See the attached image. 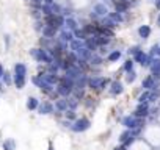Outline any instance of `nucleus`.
Wrapping results in <instances>:
<instances>
[{
  "label": "nucleus",
  "instance_id": "f257e3e1",
  "mask_svg": "<svg viewBox=\"0 0 160 150\" xmlns=\"http://www.w3.org/2000/svg\"><path fill=\"white\" fill-rule=\"evenodd\" d=\"M14 83L17 86V89H22L25 85V74H27V67L24 64H16L14 66Z\"/></svg>",
  "mask_w": 160,
  "mask_h": 150
},
{
  "label": "nucleus",
  "instance_id": "1a4fd4ad",
  "mask_svg": "<svg viewBox=\"0 0 160 150\" xmlns=\"http://www.w3.org/2000/svg\"><path fill=\"white\" fill-rule=\"evenodd\" d=\"M107 13H108V8L105 6V3H97V5H94V14L107 16Z\"/></svg>",
  "mask_w": 160,
  "mask_h": 150
},
{
  "label": "nucleus",
  "instance_id": "20e7f679",
  "mask_svg": "<svg viewBox=\"0 0 160 150\" xmlns=\"http://www.w3.org/2000/svg\"><path fill=\"white\" fill-rule=\"evenodd\" d=\"M31 55H33L38 61H44V63H52V56H49V53L44 49H35L31 50Z\"/></svg>",
  "mask_w": 160,
  "mask_h": 150
},
{
  "label": "nucleus",
  "instance_id": "dca6fc26",
  "mask_svg": "<svg viewBox=\"0 0 160 150\" xmlns=\"http://www.w3.org/2000/svg\"><path fill=\"white\" fill-rule=\"evenodd\" d=\"M138 35H140L143 39L149 38V35H151V28H149L148 25H141L140 28H138Z\"/></svg>",
  "mask_w": 160,
  "mask_h": 150
},
{
  "label": "nucleus",
  "instance_id": "4c0bfd02",
  "mask_svg": "<svg viewBox=\"0 0 160 150\" xmlns=\"http://www.w3.org/2000/svg\"><path fill=\"white\" fill-rule=\"evenodd\" d=\"M137 52H140V49H138V47H132V49H129V53H134V55H135Z\"/></svg>",
  "mask_w": 160,
  "mask_h": 150
},
{
  "label": "nucleus",
  "instance_id": "bb28decb",
  "mask_svg": "<svg viewBox=\"0 0 160 150\" xmlns=\"http://www.w3.org/2000/svg\"><path fill=\"white\" fill-rule=\"evenodd\" d=\"M108 17H110V19H113L118 24V22H121L122 20V17H121V14L119 13H110V14H108Z\"/></svg>",
  "mask_w": 160,
  "mask_h": 150
},
{
  "label": "nucleus",
  "instance_id": "6ab92c4d",
  "mask_svg": "<svg viewBox=\"0 0 160 150\" xmlns=\"http://www.w3.org/2000/svg\"><path fill=\"white\" fill-rule=\"evenodd\" d=\"M65 25H66V28L68 30H77V22L74 19H71V17H68V19L65 20Z\"/></svg>",
  "mask_w": 160,
  "mask_h": 150
},
{
  "label": "nucleus",
  "instance_id": "9d476101",
  "mask_svg": "<svg viewBox=\"0 0 160 150\" xmlns=\"http://www.w3.org/2000/svg\"><path fill=\"white\" fill-rule=\"evenodd\" d=\"M148 114V103H140L138 108L135 111V116L137 117H141V116H146Z\"/></svg>",
  "mask_w": 160,
  "mask_h": 150
},
{
  "label": "nucleus",
  "instance_id": "a19ab883",
  "mask_svg": "<svg viewBox=\"0 0 160 150\" xmlns=\"http://www.w3.org/2000/svg\"><path fill=\"white\" fill-rule=\"evenodd\" d=\"M3 75V69H2V64H0V77Z\"/></svg>",
  "mask_w": 160,
  "mask_h": 150
},
{
  "label": "nucleus",
  "instance_id": "7c9ffc66",
  "mask_svg": "<svg viewBox=\"0 0 160 150\" xmlns=\"http://www.w3.org/2000/svg\"><path fill=\"white\" fill-rule=\"evenodd\" d=\"M126 80L129 81V83H132V81L135 80V72L134 70H130V72H127V77H126Z\"/></svg>",
  "mask_w": 160,
  "mask_h": 150
},
{
  "label": "nucleus",
  "instance_id": "b1692460",
  "mask_svg": "<svg viewBox=\"0 0 160 150\" xmlns=\"http://www.w3.org/2000/svg\"><path fill=\"white\" fill-rule=\"evenodd\" d=\"M57 108L60 111L68 110V100H58V102H57Z\"/></svg>",
  "mask_w": 160,
  "mask_h": 150
},
{
  "label": "nucleus",
  "instance_id": "0eeeda50",
  "mask_svg": "<svg viewBox=\"0 0 160 150\" xmlns=\"http://www.w3.org/2000/svg\"><path fill=\"white\" fill-rule=\"evenodd\" d=\"M108 81L105 80V78H91V80H88V86L91 89H102L105 85H107Z\"/></svg>",
  "mask_w": 160,
  "mask_h": 150
},
{
  "label": "nucleus",
  "instance_id": "c03bdc74",
  "mask_svg": "<svg viewBox=\"0 0 160 150\" xmlns=\"http://www.w3.org/2000/svg\"><path fill=\"white\" fill-rule=\"evenodd\" d=\"M157 24L160 25V16H159V19H157Z\"/></svg>",
  "mask_w": 160,
  "mask_h": 150
},
{
  "label": "nucleus",
  "instance_id": "a211bd4d",
  "mask_svg": "<svg viewBox=\"0 0 160 150\" xmlns=\"http://www.w3.org/2000/svg\"><path fill=\"white\" fill-rule=\"evenodd\" d=\"M102 24L105 25V28H108V30H110V28H115V27H118V24H116V22L113 20V19H110L108 16H105V17H104Z\"/></svg>",
  "mask_w": 160,
  "mask_h": 150
},
{
  "label": "nucleus",
  "instance_id": "72a5a7b5",
  "mask_svg": "<svg viewBox=\"0 0 160 150\" xmlns=\"http://www.w3.org/2000/svg\"><path fill=\"white\" fill-rule=\"evenodd\" d=\"M68 105H69L71 108H75L77 106V99H71L69 102H68Z\"/></svg>",
  "mask_w": 160,
  "mask_h": 150
},
{
  "label": "nucleus",
  "instance_id": "9b49d317",
  "mask_svg": "<svg viewBox=\"0 0 160 150\" xmlns=\"http://www.w3.org/2000/svg\"><path fill=\"white\" fill-rule=\"evenodd\" d=\"M60 38H61L63 42H71V41H74V35H72L69 30H63L60 33Z\"/></svg>",
  "mask_w": 160,
  "mask_h": 150
},
{
  "label": "nucleus",
  "instance_id": "c756f323",
  "mask_svg": "<svg viewBox=\"0 0 160 150\" xmlns=\"http://www.w3.org/2000/svg\"><path fill=\"white\" fill-rule=\"evenodd\" d=\"M148 99H149V92H144V94H141L138 97L140 103H146V102H148Z\"/></svg>",
  "mask_w": 160,
  "mask_h": 150
},
{
  "label": "nucleus",
  "instance_id": "2f4dec72",
  "mask_svg": "<svg viewBox=\"0 0 160 150\" xmlns=\"http://www.w3.org/2000/svg\"><path fill=\"white\" fill-rule=\"evenodd\" d=\"M3 80H5L6 85H11V77H10V74H8V72H5V74H3Z\"/></svg>",
  "mask_w": 160,
  "mask_h": 150
},
{
  "label": "nucleus",
  "instance_id": "f3484780",
  "mask_svg": "<svg viewBox=\"0 0 160 150\" xmlns=\"http://www.w3.org/2000/svg\"><path fill=\"white\" fill-rule=\"evenodd\" d=\"M151 63H152V64H151V70H152V74L160 77V60H154Z\"/></svg>",
  "mask_w": 160,
  "mask_h": 150
},
{
  "label": "nucleus",
  "instance_id": "c85d7f7f",
  "mask_svg": "<svg viewBox=\"0 0 160 150\" xmlns=\"http://www.w3.org/2000/svg\"><path fill=\"white\" fill-rule=\"evenodd\" d=\"M41 10H43V13L46 16H52V10H50V5H44L41 6Z\"/></svg>",
  "mask_w": 160,
  "mask_h": 150
},
{
  "label": "nucleus",
  "instance_id": "ea45409f",
  "mask_svg": "<svg viewBox=\"0 0 160 150\" xmlns=\"http://www.w3.org/2000/svg\"><path fill=\"white\" fill-rule=\"evenodd\" d=\"M39 3H41V0H33V5H36V6H39Z\"/></svg>",
  "mask_w": 160,
  "mask_h": 150
},
{
  "label": "nucleus",
  "instance_id": "a18cd8bd",
  "mask_svg": "<svg viewBox=\"0 0 160 150\" xmlns=\"http://www.w3.org/2000/svg\"><path fill=\"white\" fill-rule=\"evenodd\" d=\"M49 150H53V147H52V145H49Z\"/></svg>",
  "mask_w": 160,
  "mask_h": 150
},
{
  "label": "nucleus",
  "instance_id": "473e14b6",
  "mask_svg": "<svg viewBox=\"0 0 160 150\" xmlns=\"http://www.w3.org/2000/svg\"><path fill=\"white\" fill-rule=\"evenodd\" d=\"M151 50H152V55H160V45H154Z\"/></svg>",
  "mask_w": 160,
  "mask_h": 150
},
{
  "label": "nucleus",
  "instance_id": "cd10ccee",
  "mask_svg": "<svg viewBox=\"0 0 160 150\" xmlns=\"http://www.w3.org/2000/svg\"><path fill=\"white\" fill-rule=\"evenodd\" d=\"M132 67H134V61H132V60H127L126 64H124V70H126V72H130Z\"/></svg>",
  "mask_w": 160,
  "mask_h": 150
},
{
  "label": "nucleus",
  "instance_id": "f704fd0d",
  "mask_svg": "<svg viewBox=\"0 0 160 150\" xmlns=\"http://www.w3.org/2000/svg\"><path fill=\"white\" fill-rule=\"evenodd\" d=\"M129 136H130V131H124V133L121 135V138H119V139H121V141H126L127 138H129Z\"/></svg>",
  "mask_w": 160,
  "mask_h": 150
},
{
  "label": "nucleus",
  "instance_id": "49530a36",
  "mask_svg": "<svg viewBox=\"0 0 160 150\" xmlns=\"http://www.w3.org/2000/svg\"><path fill=\"white\" fill-rule=\"evenodd\" d=\"M124 2H129V0H124Z\"/></svg>",
  "mask_w": 160,
  "mask_h": 150
},
{
  "label": "nucleus",
  "instance_id": "423d86ee",
  "mask_svg": "<svg viewBox=\"0 0 160 150\" xmlns=\"http://www.w3.org/2000/svg\"><path fill=\"white\" fill-rule=\"evenodd\" d=\"M122 125L127 127V128H135V127L141 125V119H138V117H135V116H127L122 119Z\"/></svg>",
  "mask_w": 160,
  "mask_h": 150
},
{
  "label": "nucleus",
  "instance_id": "c9c22d12",
  "mask_svg": "<svg viewBox=\"0 0 160 150\" xmlns=\"http://www.w3.org/2000/svg\"><path fill=\"white\" fill-rule=\"evenodd\" d=\"M90 58H91V63H94V64H99V63H100L99 56H90Z\"/></svg>",
  "mask_w": 160,
  "mask_h": 150
},
{
  "label": "nucleus",
  "instance_id": "e433bc0d",
  "mask_svg": "<svg viewBox=\"0 0 160 150\" xmlns=\"http://www.w3.org/2000/svg\"><path fill=\"white\" fill-rule=\"evenodd\" d=\"M66 117H68V119H74L75 114H74L72 111H68V113H66Z\"/></svg>",
  "mask_w": 160,
  "mask_h": 150
},
{
  "label": "nucleus",
  "instance_id": "f03ea898",
  "mask_svg": "<svg viewBox=\"0 0 160 150\" xmlns=\"http://www.w3.org/2000/svg\"><path fill=\"white\" fill-rule=\"evenodd\" d=\"M72 85H74V81L69 80L68 77H65V78H61L60 85H58V94L60 95H65V97H68L71 92H72Z\"/></svg>",
  "mask_w": 160,
  "mask_h": 150
},
{
  "label": "nucleus",
  "instance_id": "2eb2a0df",
  "mask_svg": "<svg viewBox=\"0 0 160 150\" xmlns=\"http://www.w3.org/2000/svg\"><path fill=\"white\" fill-rule=\"evenodd\" d=\"M52 111H53V106L50 105L49 102H44L43 105L39 106V113H41V114H49V113H52Z\"/></svg>",
  "mask_w": 160,
  "mask_h": 150
},
{
  "label": "nucleus",
  "instance_id": "412c9836",
  "mask_svg": "<svg viewBox=\"0 0 160 150\" xmlns=\"http://www.w3.org/2000/svg\"><path fill=\"white\" fill-rule=\"evenodd\" d=\"M122 92V85L121 83H118V81H115V83L112 85V94H121Z\"/></svg>",
  "mask_w": 160,
  "mask_h": 150
},
{
  "label": "nucleus",
  "instance_id": "58836bf2",
  "mask_svg": "<svg viewBox=\"0 0 160 150\" xmlns=\"http://www.w3.org/2000/svg\"><path fill=\"white\" fill-rule=\"evenodd\" d=\"M44 3H46V5H52L53 0H44Z\"/></svg>",
  "mask_w": 160,
  "mask_h": 150
},
{
  "label": "nucleus",
  "instance_id": "393cba45",
  "mask_svg": "<svg viewBox=\"0 0 160 150\" xmlns=\"http://www.w3.org/2000/svg\"><path fill=\"white\" fill-rule=\"evenodd\" d=\"M115 8H116L118 13H121V11H126L127 10V5H126V3H122V2H116L115 3Z\"/></svg>",
  "mask_w": 160,
  "mask_h": 150
},
{
  "label": "nucleus",
  "instance_id": "6e6552de",
  "mask_svg": "<svg viewBox=\"0 0 160 150\" xmlns=\"http://www.w3.org/2000/svg\"><path fill=\"white\" fill-rule=\"evenodd\" d=\"M135 61H137V63H140L141 66H149V64H151L149 56L146 55V53H143L141 50H140V52H137V53H135Z\"/></svg>",
  "mask_w": 160,
  "mask_h": 150
},
{
  "label": "nucleus",
  "instance_id": "7ed1b4c3",
  "mask_svg": "<svg viewBox=\"0 0 160 150\" xmlns=\"http://www.w3.org/2000/svg\"><path fill=\"white\" fill-rule=\"evenodd\" d=\"M46 22H47V27H52V28H55V30H58L60 27L65 25V19H63L61 16H55V14L47 16L46 17Z\"/></svg>",
  "mask_w": 160,
  "mask_h": 150
},
{
  "label": "nucleus",
  "instance_id": "4468645a",
  "mask_svg": "<svg viewBox=\"0 0 160 150\" xmlns=\"http://www.w3.org/2000/svg\"><path fill=\"white\" fill-rule=\"evenodd\" d=\"M141 88H144V89H152V88H155L154 77H148V78H144L143 83H141Z\"/></svg>",
  "mask_w": 160,
  "mask_h": 150
},
{
  "label": "nucleus",
  "instance_id": "a878e982",
  "mask_svg": "<svg viewBox=\"0 0 160 150\" xmlns=\"http://www.w3.org/2000/svg\"><path fill=\"white\" fill-rule=\"evenodd\" d=\"M3 149L5 150H13L14 149V141H11V139L5 141V142H3Z\"/></svg>",
  "mask_w": 160,
  "mask_h": 150
},
{
  "label": "nucleus",
  "instance_id": "5701e85b",
  "mask_svg": "<svg viewBox=\"0 0 160 150\" xmlns=\"http://www.w3.org/2000/svg\"><path fill=\"white\" fill-rule=\"evenodd\" d=\"M119 58H121V52L115 50V52H112L110 55H108V61H118Z\"/></svg>",
  "mask_w": 160,
  "mask_h": 150
},
{
  "label": "nucleus",
  "instance_id": "37998d69",
  "mask_svg": "<svg viewBox=\"0 0 160 150\" xmlns=\"http://www.w3.org/2000/svg\"><path fill=\"white\" fill-rule=\"evenodd\" d=\"M116 150H126V147H119V149H116Z\"/></svg>",
  "mask_w": 160,
  "mask_h": 150
},
{
  "label": "nucleus",
  "instance_id": "ddd939ff",
  "mask_svg": "<svg viewBox=\"0 0 160 150\" xmlns=\"http://www.w3.org/2000/svg\"><path fill=\"white\" fill-rule=\"evenodd\" d=\"M85 47V41H80V39H74L71 41V49L74 50V52H77V50L83 49Z\"/></svg>",
  "mask_w": 160,
  "mask_h": 150
},
{
  "label": "nucleus",
  "instance_id": "4be33fe9",
  "mask_svg": "<svg viewBox=\"0 0 160 150\" xmlns=\"http://www.w3.org/2000/svg\"><path fill=\"white\" fill-rule=\"evenodd\" d=\"M27 108H28V110H36V108H38V100L35 97H30L28 102H27Z\"/></svg>",
  "mask_w": 160,
  "mask_h": 150
},
{
  "label": "nucleus",
  "instance_id": "39448f33",
  "mask_svg": "<svg viewBox=\"0 0 160 150\" xmlns=\"http://www.w3.org/2000/svg\"><path fill=\"white\" fill-rule=\"evenodd\" d=\"M90 125H91V122L88 119H85V117H82V119L79 120H75L74 122V125L71 127L74 131H77V133H80V131H85V130H88L90 128Z\"/></svg>",
  "mask_w": 160,
  "mask_h": 150
},
{
  "label": "nucleus",
  "instance_id": "aec40b11",
  "mask_svg": "<svg viewBox=\"0 0 160 150\" xmlns=\"http://www.w3.org/2000/svg\"><path fill=\"white\" fill-rule=\"evenodd\" d=\"M55 28H52V27H47V25H46L44 27V28H43V35L46 36V38H52V36L53 35H55Z\"/></svg>",
  "mask_w": 160,
  "mask_h": 150
},
{
  "label": "nucleus",
  "instance_id": "79ce46f5",
  "mask_svg": "<svg viewBox=\"0 0 160 150\" xmlns=\"http://www.w3.org/2000/svg\"><path fill=\"white\" fill-rule=\"evenodd\" d=\"M155 6H157V8H160V0H159L157 3H155Z\"/></svg>",
  "mask_w": 160,
  "mask_h": 150
},
{
  "label": "nucleus",
  "instance_id": "f8f14e48",
  "mask_svg": "<svg viewBox=\"0 0 160 150\" xmlns=\"http://www.w3.org/2000/svg\"><path fill=\"white\" fill-rule=\"evenodd\" d=\"M77 55H79V58H80V60H88V58L91 56V52H90V50L88 49H86V47H83V49H80V50H77Z\"/></svg>",
  "mask_w": 160,
  "mask_h": 150
}]
</instances>
